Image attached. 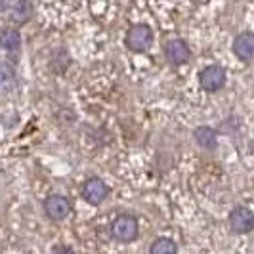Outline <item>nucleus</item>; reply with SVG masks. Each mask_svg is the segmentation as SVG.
Listing matches in <instances>:
<instances>
[{"label":"nucleus","mask_w":254,"mask_h":254,"mask_svg":"<svg viewBox=\"0 0 254 254\" xmlns=\"http://www.w3.org/2000/svg\"><path fill=\"white\" fill-rule=\"evenodd\" d=\"M155 40L151 27L145 25V23H136L127 31V37H125V44H127L128 50L132 52H145Z\"/></svg>","instance_id":"f257e3e1"},{"label":"nucleus","mask_w":254,"mask_h":254,"mask_svg":"<svg viewBox=\"0 0 254 254\" xmlns=\"http://www.w3.org/2000/svg\"><path fill=\"white\" fill-rule=\"evenodd\" d=\"M138 233H140V224L132 214L117 216L111 224V235L121 243H132L134 239H138Z\"/></svg>","instance_id":"f03ea898"},{"label":"nucleus","mask_w":254,"mask_h":254,"mask_svg":"<svg viewBox=\"0 0 254 254\" xmlns=\"http://www.w3.org/2000/svg\"><path fill=\"white\" fill-rule=\"evenodd\" d=\"M0 12L6 15V19L10 23H13V25H23V23H27L33 17L35 8L27 0H13V2H2L0 4Z\"/></svg>","instance_id":"7ed1b4c3"},{"label":"nucleus","mask_w":254,"mask_h":254,"mask_svg":"<svg viewBox=\"0 0 254 254\" xmlns=\"http://www.w3.org/2000/svg\"><path fill=\"white\" fill-rule=\"evenodd\" d=\"M229 226L235 233L247 235L254 229V212L249 206H235L229 214Z\"/></svg>","instance_id":"20e7f679"},{"label":"nucleus","mask_w":254,"mask_h":254,"mask_svg":"<svg viewBox=\"0 0 254 254\" xmlns=\"http://www.w3.org/2000/svg\"><path fill=\"white\" fill-rule=\"evenodd\" d=\"M199 82L204 92H218L226 84V71L220 65H208L199 75Z\"/></svg>","instance_id":"39448f33"},{"label":"nucleus","mask_w":254,"mask_h":254,"mask_svg":"<svg viewBox=\"0 0 254 254\" xmlns=\"http://www.w3.org/2000/svg\"><path fill=\"white\" fill-rule=\"evenodd\" d=\"M109 195V186L102 178H90L82 186V199L88 204H102Z\"/></svg>","instance_id":"423d86ee"},{"label":"nucleus","mask_w":254,"mask_h":254,"mask_svg":"<svg viewBox=\"0 0 254 254\" xmlns=\"http://www.w3.org/2000/svg\"><path fill=\"white\" fill-rule=\"evenodd\" d=\"M44 212L54 222H62L71 214V203L64 195H48L44 199Z\"/></svg>","instance_id":"0eeeda50"},{"label":"nucleus","mask_w":254,"mask_h":254,"mask_svg":"<svg viewBox=\"0 0 254 254\" xmlns=\"http://www.w3.org/2000/svg\"><path fill=\"white\" fill-rule=\"evenodd\" d=\"M165 56L166 60L172 65H184L190 62L191 58V50L190 44L184 40V38H172L168 40L165 46Z\"/></svg>","instance_id":"6e6552de"},{"label":"nucleus","mask_w":254,"mask_h":254,"mask_svg":"<svg viewBox=\"0 0 254 254\" xmlns=\"http://www.w3.org/2000/svg\"><path fill=\"white\" fill-rule=\"evenodd\" d=\"M233 54L239 58L243 64H253L254 62V33L245 31L239 33L233 40Z\"/></svg>","instance_id":"1a4fd4ad"},{"label":"nucleus","mask_w":254,"mask_h":254,"mask_svg":"<svg viewBox=\"0 0 254 254\" xmlns=\"http://www.w3.org/2000/svg\"><path fill=\"white\" fill-rule=\"evenodd\" d=\"M193 138L197 141V145H201L203 149H214L218 141V134L214 128L210 127H197L193 130Z\"/></svg>","instance_id":"9d476101"},{"label":"nucleus","mask_w":254,"mask_h":254,"mask_svg":"<svg viewBox=\"0 0 254 254\" xmlns=\"http://www.w3.org/2000/svg\"><path fill=\"white\" fill-rule=\"evenodd\" d=\"M21 46V35L17 29L8 27L0 31V48L6 52H17Z\"/></svg>","instance_id":"9b49d317"},{"label":"nucleus","mask_w":254,"mask_h":254,"mask_svg":"<svg viewBox=\"0 0 254 254\" xmlns=\"http://www.w3.org/2000/svg\"><path fill=\"white\" fill-rule=\"evenodd\" d=\"M17 86V78L13 67L8 64H0V90L2 92H12Z\"/></svg>","instance_id":"f8f14e48"},{"label":"nucleus","mask_w":254,"mask_h":254,"mask_svg":"<svg viewBox=\"0 0 254 254\" xmlns=\"http://www.w3.org/2000/svg\"><path fill=\"white\" fill-rule=\"evenodd\" d=\"M149 253L151 254H178V245L172 241V239H168V237H159V239L153 241Z\"/></svg>","instance_id":"ddd939ff"},{"label":"nucleus","mask_w":254,"mask_h":254,"mask_svg":"<svg viewBox=\"0 0 254 254\" xmlns=\"http://www.w3.org/2000/svg\"><path fill=\"white\" fill-rule=\"evenodd\" d=\"M50 254H76L71 247H67V245H56L54 249H52Z\"/></svg>","instance_id":"4468645a"}]
</instances>
